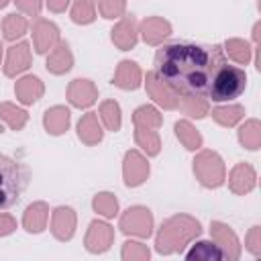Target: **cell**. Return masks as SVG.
<instances>
[{
    "label": "cell",
    "instance_id": "cell-1",
    "mask_svg": "<svg viewBox=\"0 0 261 261\" xmlns=\"http://www.w3.org/2000/svg\"><path fill=\"white\" fill-rule=\"evenodd\" d=\"M226 61L220 45L190 41L167 43L155 53V75L177 94L188 98L208 96L218 67Z\"/></svg>",
    "mask_w": 261,
    "mask_h": 261
},
{
    "label": "cell",
    "instance_id": "cell-3",
    "mask_svg": "<svg viewBox=\"0 0 261 261\" xmlns=\"http://www.w3.org/2000/svg\"><path fill=\"white\" fill-rule=\"evenodd\" d=\"M245 86H247V75L241 67L224 61L212 84H210V90H208V98H212L214 102H226V100H232V98H239L243 92H245Z\"/></svg>",
    "mask_w": 261,
    "mask_h": 261
},
{
    "label": "cell",
    "instance_id": "cell-2",
    "mask_svg": "<svg viewBox=\"0 0 261 261\" xmlns=\"http://www.w3.org/2000/svg\"><path fill=\"white\" fill-rule=\"evenodd\" d=\"M27 184L29 169L20 161L0 153V210H6L16 204Z\"/></svg>",
    "mask_w": 261,
    "mask_h": 261
},
{
    "label": "cell",
    "instance_id": "cell-4",
    "mask_svg": "<svg viewBox=\"0 0 261 261\" xmlns=\"http://www.w3.org/2000/svg\"><path fill=\"white\" fill-rule=\"evenodd\" d=\"M200 247H194L192 251H188V255L186 257H202V259H212V257H222V253L220 251H216V249H212V251H206V245L208 243H198Z\"/></svg>",
    "mask_w": 261,
    "mask_h": 261
}]
</instances>
